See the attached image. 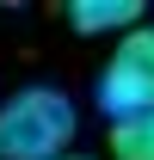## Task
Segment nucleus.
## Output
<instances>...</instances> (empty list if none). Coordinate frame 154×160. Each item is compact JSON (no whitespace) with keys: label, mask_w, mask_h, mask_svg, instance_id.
Segmentation results:
<instances>
[{"label":"nucleus","mask_w":154,"mask_h":160,"mask_svg":"<svg viewBox=\"0 0 154 160\" xmlns=\"http://www.w3.org/2000/svg\"><path fill=\"white\" fill-rule=\"evenodd\" d=\"M99 105L111 117H136L154 111V25H130L117 37L105 74H99Z\"/></svg>","instance_id":"obj_2"},{"label":"nucleus","mask_w":154,"mask_h":160,"mask_svg":"<svg viewBox=\"0 0 154 160\" xmlns=\"http://www.w3.org/2000/svg\"><path fill=\"white\" fill-rule=\"evenodd\" d=\"M111 160H154V111L136 117H111Z\"/></svg>","instance_id":"obj_4"},{"label":"nucleus","mask_w":154,"mask_h":160,"mask_svg":"<svg viewBox=\"0 0 154 160\" xmlns=\"http://www.w3.org/2000/svg\"><path fill=\"white\" fill-rule=\"evenodd\" d=\"M68 25L80 37H93V31H130V25H142V6L136 0H80V6H68Z\"/></svg>","instance_id":"obj_3"},{"label":"nucleus","mask_w":154,"mask_h":160,"mask_svg":"<svg viewBox=\"0 0 154 160\" xmlns=\"http://www.w3.org/2000/svg\"><path fill=\"white\" fill-rule=\"evenodd\" d=\"M74 99L62 86H19L0 105V160H62L74 154Z\"/></svg>","instance_id":"obj_1"},{"label":"nucleus","mask_w":154,"mask_h":160,"mask_svg":"<svg viewBox=\"0 0 154 160\" xmlns=\"http://www.w3.org/2000/svg\"><path fill=\"white\" fill-rule=\"evenodd\" d=\"M62 160H86V154H62Z\"/></svg>","instance_id":"obj_5"}]
</instances>
